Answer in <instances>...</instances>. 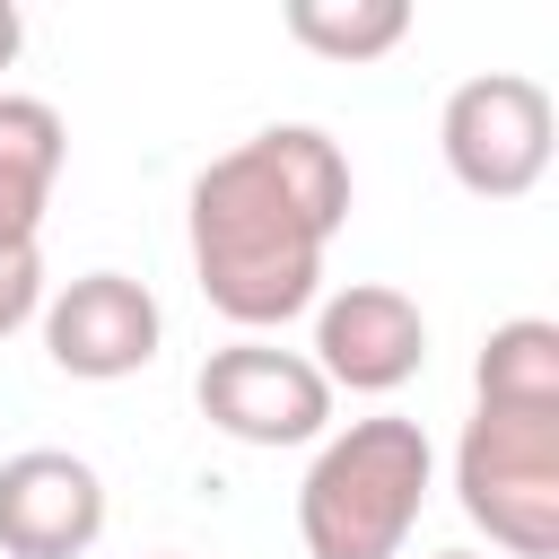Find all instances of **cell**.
Wrapping results in <instances>:
<instances>
[{"label":"cell","instance_id":"8","mask_svg":"<svg viewBox=\"0 0 559 559\" xmlns=\"http://www.w3.org/2000/svg\"><path fill=\"white\" fill-rule=\"evenodd\" d=\"M105 533V480L70 445H26L0 463V559H87Z\"/></svg>","mask_w":559,"mask_h":559},{"label":"cell","instance_id":"11","mask_svg":"<svg viewBox=\"0 0 559 559\" xmlns=\"http://www.w3.org/2000/svg\"><path fill=\"white\" fill-rule=\"evenodd\" d=\"M288 35L323 61H376L411 35L402 0H288Z\"/></svg>","mask_w":559,"mask_h":559},{"label":"cell","instance_id":"9","mask_svg":"<svg viewBox=\"0 0 559 559\" xmlns=\"http://www.w3.org/2000/svg\"><path fill=\"white\" fill-rule=\"evenodd\" d=\"M61 157H70L61 114L44 96H0V253H35Z\"/></svg>","mask_w":559,"mask_h":559},{"label":"cell","instance_id":"15","mask_svg":"<svg viewBox=\"0 0 559 559\" xmlns=\"http://www.w3.org/2000/svg\"><path fill=\"white\" fill-rule=\"evenodd\" d=\"M157 559H175V550H157Z\"/></svg>","mask_w":559,"mask_h":559},{"label":"cell","instance_id":"1","mask_svg":"<svg viewBox=\"0 0 559 559\" xmlns=\"http://www.w3.org/2000/svg\"><path fill=\"white\" fill-rule=\"evenodd\" d=\"M349 218V157L314 122H271L210 157L183 201V245L201 297L236 332H271L314 306L323 288V245Z\"/></svg>","mask_w":559,"mask_h":559},{"label":"cell","instance_id":"5","mask_svg":"<svg viewBox=\"0 0 559 559\" xmlns=\"http://www.w3.org/2000/svg\"><path fill=\"white\" fill-rule=\"evenodd\" d=\"M192 402L236 445H314L332 428V384L314 376V358L280 349V341H253V332L201 358Z\"/></svg>","mask_w":559,"mask_h":559},{"label":"cell","instance_id":"3","mask_svg":"<svg viewBox=\"0 0 559 559\" xmlns=\"http://www.w3.org/2000/svg\"><path fill=\"white\" fill-rule=\"evenodd\" d=\"M454 507L507 559H559V419L472 411L454 445Z\"/></svg>","mask_w":559,"mask_h":559},{"label":"cell","instance_id":"13","mask_svg":"<svg viewBox=\"0 0 559 559\" xmlns=\"http://www.w3.org/2000/svg\"><path fill=\"white\" fill-rule=\"evenodd\" d=\"M17 44H26V17H17V9H9V0H0V70H9V61H17Z\"/></svg>","mask_w":559,"mask_h":559},{"label":"cell","instance_id":"14","mask_svg":"<svg viewBox=\"0 0 559 559\" xmlns=\"http://www.w3.org/2000/svg\"><path fill=\"white\" fill-rule=\"evenodd\" d=\"M437 559H480V550H437Z\"/></svg>","mask_w":559,"mask_h":559},{"label":"cell","instance_id":"2","mask_svg":"<svg viewBox=\"0 0 559 559\" xmlns=\"http://www.w3.org/2000/svg\"><path fill=\"white\" fill-rule=\"evenodd\" d=\"M437 489V445L419 419H349L314 445L297 480V542L306 559H402L419 507Z\"/></svg>","mask_w":559,"mask_h":559},{"label":"cell","instance_id":"6","mask_svg":"<svg viewBox=\"0 0 559 559\" xmlns=\"http://www.w3.org/2000/svg\"><path fill=\"white\" fill-rule=\"evenodd\" d=\"M35 323H44V358L61 376H79V384H122L166 341V314H157V297L131 271H79V280H61Z\"/></svg>","mask_w":559,"mask_h":559},{"label":"cell","instance_id":"10","mask_svg":"<svg viewBox=\"0 0 559 559\" xmlns=\"http://www.w3.org/2000/svg\"><path fill=\"white\" fill-rule=\"evenodd\" d=\"M472 393H480V411H550L559 419V323H542V314L498 323L480 341Z\"/></svg>","mask_w":559,"mask_h":559},{"label":"cell","instance_id":"4","mask_svg":"<svg viewBox=\"0 0 559 559\" xmlns=\"http://www.w3.org/2000/svg\"><path fill=\"white\" fill-rule=\"evenodd\" d=\"M437 148H445V175L480 201H524L542 175H550V148H559V114H550V87L524 79V70H480L445 96L437 114Z\"/></svg>","mask_w":559,"mask_h":559},{"label":"cell","instance_id":"12","mask_svg":"<svg viewBox=\"0 0 559 559\" xmlns=\"http://www.w3.org/2000/svg\"><path fill=\"white\" fill-rule=\"evenodd\" d=\"M44 314V253H0V341Z\"/></svg>","mask_w":559,"mask_h":559},{"label":"cell","instance_id":"7","mask_svg":"<svg viewBox=\"0 0 559 559\" xmlns=\"http://www.w3.org/2000/svg\"><path fill=\"white\" fill-rule=\"evenodd\" d=\"M428 367V314L393 280H349L314 306V376L332 393H402Z\"/></svg>","mask_w":559,"mask_h":559}]
</instances>
